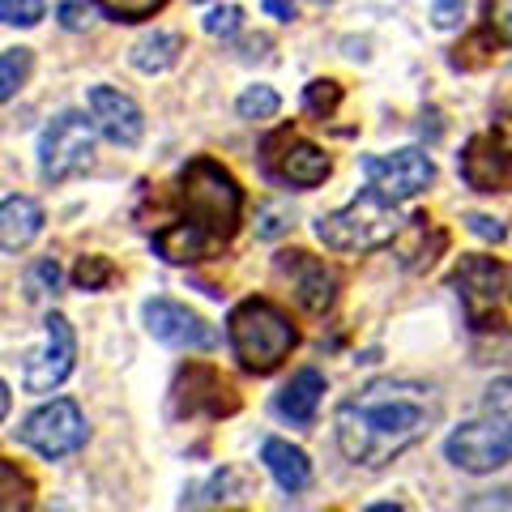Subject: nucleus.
I'll list each match as a JSON object with an SVG mask.
<instances>
[{"label": "nucleus", "instance_id": "nucleus-17", "mask_svg": "<svg viewBox=\"0 0 512 512\" xmlns=\"http://www.w3.org/2000/svg\"><path fill=\"white\" fill-rule=\"evenodd\" d=\"M320 393H325V376H320L316 367H303V372H295L291 384H282V393L274 397L278 419L295 423V427H308V423L316 419Z\"/></svg>", "mask_w": 512, "mask_h": 512}, {"label": "nucleus", "instance_id": "nucleus-12", "mask_svg": "<svg viewBox=\"0 0 512 512\" xmlns=\"http://www.w3.org/2000/svg\"><path fill=\"white\" fill-rule=\"evenodd\" d=\"M363 180L372 184L380 197L389 201H410L436 180V167L423 150H393V154H367L363 158Z\"/></svg>", "mask_w": 512, "mask_h": 512}, {"label": "nucleus", "instance_id": "nucleus-11", "mask_svg": "<svg viewBox=\"0 0 512 512\" xmlns=\"http://www.w3.org/2000/svg\"><path fill=\"white\" fill-rule=\"evenodd\" d=\"M448 282H453V291L461 295V303H466L470 325L487 329V325H495L491 312H495V303H500V295L508 291L512 269H504L500 261H491V256H461V265L453 269V278Z\"/></svg>", "mask_w": 512, "mask_h": 512}, {"label": "nucleus", "instance_id": "nucleus-16", "mask_svg": "<svg viewBox=\"0 0 512 512\" xmlns=\"http://www.w3.org/2000/svg\"><path fill=\"white\" fill-rule=\"evenodd\" d=\"M90 120L111 141V146H137L141 133H146L141 107L128 99V94L111 90V86H94L90 90Z\"/></svg>", "mask_w": 512, "mask_h": 512}, {"label": "nucleus", "instance_id": "nucleus-35", "mask_svg": "<svg viewBox=\"0 0 512 512\" xmlns=\"http://www.w3.org/2000/svg\"><path fill=\"white\" fill-rule=\"evenodd\" d=\"M261 5L269 9V18H278V22H291V18H295V5H291V0H261Z\"/></svg>", "mask_w": 512, "mask_h": 512}, {"label": "nucleus", "instance_id": "nucleus-28", "mask_svg": "<svg viewBox=\"0 0 512 512\" xmlns=\"http://www.w3.org/2000/svg\"><path fill=\"white\" fill-rule=\"evenodd\" d=\"M487 35L495 43H512V0H487Z\"/></svg>", "mask_w": 512, "mask_h": 512}, {"label": "nucleus", "instance_id": "nucleus-24", "mask_svg": "<svg viewBox=\"0 0 512 512\" xmlns=\"http://www.w3.org/2000/svg\"><path fill=\"white\" fill-rule=\"evenodd\" d=\"M111 278H116V265H111L107 256H82L73 269V282L82 286V291H103V286H111Z\"/></svg>", "mask_w": 512, "mask_h": 512}, {"label": "nucleus", "instance_id": "nucleus-20", "mask_svg": "<svg viewBox=\"0 0 512 512\" xmlns=\"http://www.w3.org/2000/svg\"><path fill=\"white\" fill-rule=\"evenodd\" d=\"M184 52V39L175 30H154V35L133 43V64L141 73H167Z\"/></svg>", "mask_w": 512, "mask_h": 512}, {"label": "nucleus", "instance_id": "nucleus-30", "mask_svg": "<svg viewBox=\"0 0 512 512\" xmlns=\"http://www.w3.org/2000/svg\"><path fill=\"white\" fill-rule=\"evenodd\" d=\"M410 231H414V239H427V218L419 214V218H410ZM448 244V239H444V231H436V235H431V248H419V252H414V256H419V261H414V269H427L431 261H436V252Z\"/></svg>", "mask_w": 512, "mask_h": 512}, {"label": "nucleus", "instance_id": "nucleus-3", "mask_svg": "<svg viewBox=\"0 0 512 512\" xmlns=\"http://www.w3.org/2000/svg\"><path fill=\"white\" fill-rule=\"evenodd\" d=\"M444 453L457 470L466 474H491L512 461V380H495L478 419L461 423L444 440Z\"/></svg>", "mask_w": 512, "mask_h": 512}, {"label": "nucleus", "instance_id": "nucleus-19", "mask_svg": "<svg viewBox=\"0 0 512 512\" xmlns=\"http://www.w3.org/2000/svg\"><path fill=\"white\" fill-rule=\"evenodd\" d=\"M43 231V210L30 197H9L0 205V244L5 252H22Z\"/></svg>", "mask_w": 512, "mask_h": 512}, {"label": "nucleus", "instance_id": "nucleus-32", "mask_svg": "<svg viewBox=\"0 0 512 512\" xmlns=\"http://www.w3.org/2000/svg\"><path fill=\"white\" fill-rule=\"evenodd\" d=\"M26 286H30V295H47V291H56V286H60V265H56V261H39L35 269H30Z\"/></svg>", "mask_w": 512, "mask_h": 512}, {"label": "nucleus", "instance_id": "nucleus-26", "mask_svg": "<svg viewBox=\"0 0 512 512\" xmlns=\"http://www.w3.org/2000/svg\"><path fill=\"white\" fill-rule=\"evenodd\" d=\"M0 478H5V512L30 508V483L18 474V466H13V461H0Z\"/></svg>", "mask_w": 512, "mask_h": 512}, {"label": "nucleus", "instance_id": "nucleus-29", "mask_svg": "<svg viewBox=\"0 0 512 512\" xmlns=\"http://www.w3.org/2000/svg\"><path fill=\"white\" fill-rule=\"evenodd\" d=\"M0 18L9 26H35L43 18V0H0Z\"/></svg>", "mask_w": 512, "mask_h": 512}, {"label": "nucleus", "instance_id": "nucleus-27", "mask_svg": "<svg viewBox=\"0 0 512 512\" xmlns=\"http://www.w3.org/2000/svg\"><path fill=\"white\" fill-rule=\"evenodd\" d=\"M239 26H244V13H239L235 5H222V9H210V13H205V35H214V39H231V35H239Z\"/></svg>", "mask_w": 512, "mask_h": 512}, {"label": "nucleus", "instance_id": "nucleus-14", "mask_svg": "<svg viewBox=\"0 0 512 512\" xmlns=\"http://www.w3.org/2000/svg\"><path fill=\"white\" fill-rule=\"evenodd\" d=\"M278 274L291 282L299 308L312 312V316H325L333 308V299H338V278H333V269L303 248L278 252Z\"/></svg>", "mask_w": 512, "mask_h": 512}, {"label": "nucleus", "instance_id": "nucleus-18", "mask_svg": "<svg viewBox=\"0 0 512 512\" xmlns=\"http://www.w3.org/2000/svg\"><path fill=\"white\" fill-rule=\"evenodd\" d=\"M261 461L269 466V474H274V483H278L286 495L308 491V483H312V461H308V453H303V448L286 444V440H265Z\"/></svg>", "mask_w": 512, "mask_h": 512}, {"label": "nucleus", "instance_id": "nucleus-34", "mask_svg": "<svg viewBox=\"0 0 512 512\" xmlns=\"http://www.w3.org/2000/svg\"><path fill=\"white\" fill-rule=\"evenodd\" d=\"M60 22L69 30H82L86 26V9L82 5H60Z\"/></svg>", "mask_w": 512, "mask_h": 512}, {"label": "nucleus", "instance_id": "nucleus-23", "mask_svg": "<svg viewBox=\"0 0 512 512\" xmlns=\"http://www.w3.org/2000/svg\"><path fill=\"white\" fill-rule=\"evenodd\" d=\"M26 69H30V52L26 47H9L5 60H0V99H13L22 90Z\"/></svg>", "mask_w": 512, "mask_h": 512}, {"label": "nucleus", "instance_id": "nucleus-8", "mask_svg": "<svg viewBox=\"0 0 512 512\" xmlns=\"http://www.w3.org/2000/svg\"><path fill=\"white\" fill-rule=\"evenodd\" d=\"M261 163L274 180L291 184V188H316V184H325L329 171H333L329 154H320L312 141H303L299 133H291V128H278L274 137H265Z\"/></svg>", "mask_w": 512, "mask_h": 512}, {"label": "nucleus", "instance_id": "nucleus-25", "mask_svg": "<svg viewBox=\"0 0 512 512\" xmlns=\"http://www.w3.org/2000/svg\"><path fill=\"white\" fill-rule=\"evenodd\" d=\"M94 5L103 13H111L116 22H146L167 5V0H94Z\"/></svg>", "mask_w": 512, "mask_h": 512}, {"label": "nucleus", "instance_id": "nucleus-21", "mask_svg": "<svg viewBox=\"0 0 512 512\" xmlns=\"http://www.w3.org/2000/svg\"><path fill=\"white\" fill-rule=\"evenodd\" d=\"M278 107H282V99H278V90H269V86H252L239 94V103H235L239 120H274Z\"/></svg>", "mask_w": 512, "mask_h": 512}, {"label": "nucleus", "instance_id": "nucleus-15", "mask_svg": "<svg viewBox=\"0 0 512 512\" xmlns=\"http://www.w3.org/2000/svg\"><path fill=\"white\" fill-rule=\"evenodd\" d=\"M146 329L163 346H175V350H210L218 342L214 329L175 299H150L146 303Z\"/></svg>", "mask_w": 512, "mask_h": 512}, {"label": "nucleus", "instance_id": "nucleus-2", "mask_svg": "<svg viewBox=\"0 0 512 512\" xmlns=\"http://www.w3.org/2000/svg\"><path fill=\"white\" fill-rule=\"evenodd\" d=\"M175 222L154 231V252L171 265H192L227 248L244 218V188L214 158H192L175 180Z\"/></svg>", "mask_w": 512, "mask_h": 512}, {"label": "nucleus", "instance_id": "nucleus-31", "mask_svg": "<svg viewBox=\"0 0 512 512\" xmlns=\"http://www.w3.org/2000/svg\"><path fill=\"white\" fill-rule=\"evenodd\" d=\"M466 13H470V0H436V5H431V22L440 30H453V26H461Z\"/></svg>", "mask_w": 512, "mask_h": 512}, {"label": "nucleus", "instance_id": "nucleus-22", "mask_svg": "<svg viewBox=\"0 0 512 512\" xmlns=\"http://www.w3.org/2000/svg\"><path fill=\"white\" fill-rule=\"evenodd\" d=\"M338 103H342V86L338 82H325V77L303 90V107H308V116H316L320 124H325L333 111H338Z\"/></svg>", "mask_w": 512, "mask_h": 512}, {"label": "nucleus", "instance_id": "nucleus-5", "mask_svg": "<svg viewBox=\"0 0 512 512\" xmlns=\"http://www.w3.org/2000/svg\"><path fill=\"white\" fill-rule=\"evenodd\" d=\"M402 227L406 222L397 218V201L380 197V192L367 184L350 205L316 218V239L333 252H372V248L393 244V239L402 235Z\"/></svg>", "mask_w": 512, "mask_h": 512}, {"label": "nucleus", "instance_id": "nucleus-33", "mask_svg": "<svg viewBox=\"0 0 512 512\" xmlns=\"http://www.w3.org/2000/svg\"><path fill=\"white\" fill-rule=\"evenodd\" d=\"M470 222V231L478 235V239H487V244H504V227H500V222H495V218H487V214H470L466 218Z\"/></svg>", "mask_w": 512, "mask_h": 512}, {"label": "nucleus", "instance_id": "nucleus-7", "mask_svg": "<svg viewBox=\"0 0 512 512\" xmlns=\"http://www.w3.org/2000/svg\"><path fill=\"white\" fill-rule=\"evenodd\" d=\"M457 171L474 192H512V120H495L457 154Z\"/></svg>", "mask_w": 512, "mask_h": 512}, {"label": "nucleus", "instance_id": "nucleus-6", "mask_svg": "<svg viewBox=\"0 0 512 512\" xmlns=\"http://www.w3.org/2000/svg\"><path fill=\"white\" fill-rule=\"evenodd\" d=\"M94 154V128L77 111H60V116L43 128L39 141V171L47 184H64L90 167Z\"/></svg>", "mask_w": 512, "mask_h": 512}, {"label": "nucleus", "instance_id": "nucleus-4", "mask_svg": "<svg viewBox=\"0 0 512 512\" xmlns=\"http://www.w3.org/2000/svg\"><path fill=\"white\" fill-rule=\"evenodd\" d=\"M227 338H231V350L244 372L269 376L291 359V350L299 346V329L291 325V316H286L278 303L244 299V303H235L227 316Z\"/></svg>", "mask_w": 512, "mask_h": 512}, {"label": "nucleus", "instance_id": "nucleus-13", "mask_svg": "<svg viewBox=\"0 0 512 512\" xmlns=\"http://www.w3.org/2000/svg\"><path fill=\"white\" fill-rule=\"evenodd\" d=\"M73 359H77L73 325L60 312H52L43 320V350L30 355V363H26V389L30 393H52L56 384L73 372Z\"/></svg>", "mask_w": 512, "mask_h": 512}, {"label": "nucleus", "instance_id": "nucleus-10", "mask_svg": "<svg viewBox=\"0 0 512 512\" xmlns=\"http://www.w3.org/2000/svg\"><path fill=\"white\" fill-rule=\"evenodd\" d=\"M171 406H175V414H188V419H192V414L222 419V414L239 410V393H235V384L218 372V367L188 363V367H180V376H175Z\"/></svg>", "mask_w": 512, "mask_h": 512}, {"label": "nucleus", "instance_id": "nucleus-36", "mask_svg": "<svg viewBox=\"0 0 512 512\" xmlns=\"http://www.w3.org/2000/svg\"><path fill=\"white\" fill-rule=\"evenodd\" d=\"M316 5H329V0H316Z\"/></svg>", "mask_w": 512, "mask_h": 512}, {"label": "nucleus", "instance_id": "nucleus-1", "mask_svg": "<svg viewBox=\"0 0 512 512\" xmlns=\"http://www.w3.org/2000/svg\"><path fill=\"white\" fill-rule=\"evenodd\" d=\"M436 423V397L410 380H376L338 410V448L346 461L380 470Z\"/></svg>", "mask_w": 512, "mask_h": 512}, {"label": "nucleus", "instance_id": "nucleus-9", "mask_svg": "<svg viewBox=\"0 0 512 512\" xmlns=\"http://www.w3.org/2000/svg\"><path fill=\"white\" fill-rule=\"evenodd\" d=\"M22 444L35 448V453L47 461L77 453V448L86 444V419H82V410H77V402L60 397V402L39 406L22 423Z\"/></svg>", "mask_w": 512, "mask_h": 512}]
</instances>
